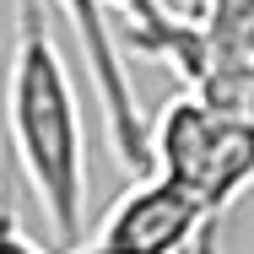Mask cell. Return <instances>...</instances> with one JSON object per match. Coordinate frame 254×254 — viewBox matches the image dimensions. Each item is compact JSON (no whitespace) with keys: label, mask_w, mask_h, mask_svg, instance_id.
Segmentation results:
<instances>
[{"label":"cell","mask_w":254,"mask_h":254,"mask_svg":"<svg viewBox=\"0 0 254 254\" xmlns=\"http://www.w3.org/2000/svg\"><path fill=\"white\" fill-rule=\"evenodd\" d=\"M11 152L22 162L49 233L76 249L81 205H87V152H81V103L70 65L60 60L44 0H16V44H11Z\"/></svg>","instance_id":"cell-1"},{"label":"cell","mask_w":254,"mask_h":254,"mask_svg":"<svg viewBox=\"0 0 254 254\" xmlns=\"http://www.w3.org/2000/svg\"><path fill=\"white\" fill-rule=\"evenodd\" d=\"M152 157L162 179H173L211 222H222V211L254 184V114L179 92L152 125Z\"/></svg>","instance_id":"cell-2"},{"label":"cell","mask_w":254,"mask_h":254,"mask_svg":"<svg viewBox=\"0 0 254 254\" xmlns=\"http://www.w3.org/2000/svg\"><path fill=\"white\" fill-rule=\"evenodd\" d=\"M146 54L173 65L195 98L254 114V0H200V11H179L173 33Z\"/></svg>","instance_id":"cell-3"},{"label":"cell","mask_w":254,"mask_h":254,"mask_svg":"<svg viewBox=\"0 0 254 254\" xmlns=\"http://www.w3.org/2000/svg\"><path fill=\"white\" fill-rule=\"evenodd\" d=\"M216 222L190 200L173 179H135V190H125L98 222V233L70 254H195L205 233Z\"/></svg>","instance_id":"cell-4"},{"label":"cell","mask_w":254,"mask_h":254,"mask_svg":"<svg viewBox=\"0 0 254 254\" xmlns=\"http://www.w3.org/2000/svg\"><path fill=\"white\" fill-rule=\"evenodd\" d=\"M103 5H114V11L130 16V44L141 54L152 49L162 33H173V22H179V11H173L168 0H103Z\"/></svg>","instance_id":"cell-5"},{"label":"cell","mask_w":254,"mask_h":254,"mask_svg":"<svg viewBox=\"0 0 254 254\" xmlns=\"http://www.w3.org/2000/svg\"><path fill=\"white\" fill-rule=\"evenodd\" d=\"M195 254H222V244H216V227H211V233H205L200 244H195Z\"/></svg>","instance_id":"cell-6"}]
</instances>
